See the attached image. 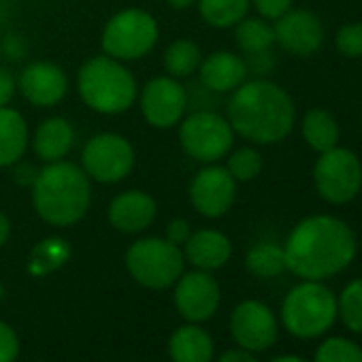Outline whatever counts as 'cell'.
Instances as JSON below:
<instances>
[{"mask_svg":"<svg viewBox=\"0 0 362 362\" xmlns=\"http://www.w3.org/2000/svg\"><path fill=\"white\" fill-rule=\"evenodd\" d=\"M20 354V339L16 334V330L0 322V362H16Z\"/></svg>","mask_w":362,"mask_h":362,"instance_id":"obj_33","label":"cell"},{"mask_svg":"<svg viewBox=\"0 0 362 362\" xmlns=\"http://www.w3.org/2000/svg\"><path fill=\"white\" fill-rule=\"evenodd\" d=\"M158 41V24L143 9H124L115 13L103 30V49L107 56L124 62L147 56Z\"/></svg>","mask_w":362,"mask_h":362,"instance_id":"obj_7","label":"cell"},{"mask_svg":"<svg viewBox=\"0 0 362 362\" xmlns=\"http://www.w3.org/2000/svg\"><path fill=\"white\" fill-rule=\"evenodd\" d=\"M16 88H18V83H16L13 75L7 69L0 66V107H7L11 103V98L16 96Z\"/></svg>","mask_w":362,"mask_h":362,"instance_id":"obj_36","label":"cell"},{"mask_svg":"<svg viewBox=\"0 0 362 362\" xmlns=\"http://www.w3.org/2000/svg\"><path fill=\"white\" fill-rule=\"evenodd\" d=\"M235 39H237V45L241 47V52L252 56V54L269 52L271 45L275 43V33H273V26H269L264 22V18L262 20H258V18H243L237 24Z\"/></svg>","mask_w":362,"mask_h":362,"instance_id":"obj_27","label":"cell"},{"mask_svg":"<svg viewBox=\"0 0 362 362\" xmlns=\"http://www.w3.org/2000/svg\"><path fill=\"white\" fill-rule=\"evenodd\" d=\"M81 164L90 179L100 184H115L130 175L134 166V149L122 134L103 132L86 143Z\"/></svg>","mask_w":362,"mask_h":362,"instance_id":"obj_10","label":"cell"},{"mask_svg":"<svg viewBox=\"0 0 362 362\" xmlns=\"http://www.w3.org/2000/svg\"><path fill=\"white\" fill-rule=\"evenodd\" d=\"M190 203L205 218H220L230 211L237 199V181L224 166H205L190 181Z\"/></svg>","mask_w":362,"mask_h":362,"instance_id":"obj_11","label":"cell"},{"mask_svg":"<svg viewBox=\"0 0 362 362\" xmlns=\"http://www.w3.org/2000/svg\"><path fill=\"white\" fill-rule=\"evenodd\" d=\"M3 296H5V286L0 284V300H3Z\"/></svg>","mask_w":362,"mask_h":362,"instance_id":"obj_41","label":"cell"},{"mask_svg":"<svg viewBox=\"0 0 362 362\" xmlns=\"http://www.w3.org/2000/svg\"><path fill=\"white\" fill-rule=\"evenodd\" d=\"M313 362H362V347L345 337H330L320 343Z\"/></svg>","mask_w":362,"mask_h":362,"instance_id":"obj_30","label":"cell"},{"mask_svg":"<svg viewBox=\"0 0 362 362\" xmlns=\"http://www.w3.org/2000/svg\"><path fill=\"white\" fill-rule=\"evenodd\" d=\"M245 267L252 275L271 279L286 271V254L277 243H258L245 256Z\"/></svg>","mask_w":362,"mask_h":362,"instance_id":"obj_26","label":"cell"},{"mask_svg":"<svg viewBox=\"0 0 362 362\" xmlns=\"http://www.w3.org/2000/svg\"><path fill=\"white\" fill-rule=\"evenodd\" d=\"M228 122L237 134L258 145L284 141L296 122V107L290 94L273 81H243L226 105Z\"/></svg>","mask_w":362,"mask_h":362,"instance_id":"obj_2","label":"cell"},{"mask_svg":"<svg viewBox=\"0 0 362 362\" xmlns=\"http://www.w3.org/2000/svg\"><path fill=\"white\" fill-rule=\"evenodd\" d=\"M168 356L173 362H211L214 339L197 324L177 328L168 339Z\"/></svg>","mask_w":362,"mask_h":362,"instance_id":"obj_20","label":"cell"},{"mask_svg":"<svg viewBox=\"0 0 362 362\" xmlns=\"http://www.w3.org/2000/svg\"><path fill=\"white\" fill-rule=\"evenodd\" d=\"M250 3L256 7V11L260 13V18H264V20H277L286 11L292 9L294 0H250Z\"/></svg>","mask_w":362,"mask_h":362,"instance_id":"obj_34","label":"cell"},{"mask_svg":"<svg viewBox=\"0 0 362 362\" xmlns=\"http://www.w3.org/2000/svg\"><path fill=\"white\" fill-rule=\"evenodd\" d=\"M201 81L214 92H235L247 79V62L233 52H214L201 66Z\"/></svg>","mask_w":362,"mask_h":362,"instance_id":"obj_19","label":"cell"},{"mask_svg":"<svg viewBox=\"0 0 362 362\" xmlns=\"http://www.w3.org/2000/svg\"><path fill=\"white\" fill-rule=\"evenodd\" d=\"M334 43H337V49L341 56L362 58V24L354 22V24L341 26L334 37Z\"/></svg>","mask_w":362,"mask_h":362,"instance_id":"obj_32","label":"cell"},{"mask_svg":"<svg viewBox=\"0 0 362 362\" xmlns=\"http://www.w3.org/2000/svg\"><path fill=\"white\" fill-rule=\"evenodd\" d=\"M339 136H341V130H339L337 117L330 111L315 107V109H309L305 113V117H303V139L313 151L324 153V151L337 147Z\"/></svg>","mask_w":362,"mask_h":362,"instance_id":"obj_23","label":"cell"},{"mask_svg":"<svg viewBox=\"0 0 362 362\" xmlns=\"http://www.w3.org/2000/svg\"><path fill=\"white\" fill-rule=\"evenodd\" d=\"M337 315H341L345 328L362 334V277L349 281L337 298Z\"/></svg>","mask_w":362,"mask_h":362,"instance_id":"obj_29","label":"cell"},{"mask_svg":"<svg viewBox=\"0 0 362 362\" xmlns=\"http://www.w3.org/2000/svg\"><path fill=\"white\" fill-rule=\"evenodd\" d=\"M275 43L292 56H313L324 43V26L313 11L290 9L275 20Z\"/></svg>","mask_w":362,"mask_h":362,"instance_id":"obj_15","label":"cell"},{"mask_svg":"<svg viewBox=\"0 0 362 362\" xmlns=\"http://www.w3.org/2000/svg\"><path fill=\"white\" fill-rule=\"evenodd\" d=\"M11 237V222L5 214H0V247H3Z\"/></svg>","mask_w":362,"mask_h":362,"instance_id":"obj_38","label":"cell"},{"mask_svg":"<svg viewBox=\"0 0 362 362\" xmlns=\"http://www.w3.org/2000/svg\"><path fill=\"white\" fill-rule=\"evenodd\" d=\"M156 214H158L156 201L141 190L122 192L109 205V222L115 230L124 235L143 233L145 228L151 226Z\"/></svg>","mask_w":362,"mask_h":362,"instance_id":"obj_17","label":"cell"},{"mask_svg":"<svg viewBox=\"0 0 362 362\" xmlns=\"http://www.w3.org/2000/svg\"><path fill=\"white\" fill-rule=\"evenodd\" d=\"M360 117H362V115H360Z\"/></svg>","mask_w":362,"mask_h":362,"instance_id":"obj_42","label":"cell"},{"mask_svg":"<svg viewBox=\"0 0 362 362\" xmlns=\"http://www.w3.org/2000/svg\"><path fill=\"white\" fill-rule=\"evenodd\" d=\"M71 254V247L64 239L60 237H49L43 239L30 254V271L37 275H45L49 271H56L66 262Z\"/></svg>","mask_w":362,"mask_h":362,"instance_id":"obj_28","label":"cell"},{"mask_svg":"<svg viewBox=\"0 0 362 362\" xmlns=\"http://www.w3.org/2000/svg\"><path fill=\"white\" fill-rule=\"evenodd\" d=\"M175 307L179 315L199 324L209 317L220 307V286L209 271H192L181 275L175 281Z\"/></svg>","mask_w":362,"mask_h":362,"instance_id":"obj_13","label":"cell"},{"mask_svg":"<svg viewBox=\"0 0 362 362\" xmlns=\"http://www.w3.org/2000/svg\"><path fill=\"white\" fill-rule=\"evenodd\" d=\"M218 362H258V358L250 351V349H243V347H237V349H228L224 351Z\"/></svg>","mask_w":362,"mask_h":362,"instance_id":"obj_37","label":"cell"},{"mask_svg":"<svg viewBox=\"0 0 362 362\" xmlns=\"http://www.w3.org/2000/svg\"><path fill=\"white\" fill-rule=\"evenodd\" d=\"M199 11L209 26L230 28L247 18L250 0H199Z\"/></svg>","mask_w":362,"mask_h":362,"instance_id":"obj_24","label":"cell"},{"mask_svg":"<svg viewBox=\"0 0 362 362\" xmlns=\"http://www.w3.org/2000/svg\"><path fill=\"white\" fill-rule=\"evenodd\" d=\"M90 177L73 162H49L33 181V205L43 222L66 228L77 224L90 209Z\"/></svg>","mask_w":362,"mask_h":362,"instance_id":"obj_3","label":"cell"},{"mask_svg":"<svg viewBox=\"0 0 362 362\" xmlns=\"http://www.w3.org/2000/svg\"><path fill=\"white\" fill-rule=\"evenodd\" d=\"M226 170L233 175L235 181H252L262 170V156L252 147H241L228 156Z\"/></svg>","mask_w":362,"mask_h":362,"instance_id":"obj_31","label":"cell"},{"mask_svg":"<svg viewBox=\"0 0 362 362\" xmlns=\"http://www.w3.org/2000/svg\"><path fill=\"white\" fill-rule=\"evenodd\" d=\"M356 252L354 230L343 220L324 214L300 220L284 245L286 269L309 281H322L345 271Z\"/></svg>","mask_w":362,"mask_h":362,"instance_id":"obj_1","label":"cell"},{"mask_svg":"<svg viewBox=\"0 0 362 362\" xmlns=\"http://www.w3.org/2000/svg\"><path fill=\"white\" fill-rule=\"evenodd\" d=\"M203 62L201 47L194 41L179 39L164 52V69L170 77H190Z\"/></svg>","mask_w":362,"mask_h":362,"instance_id":"obj_25","label":"cell"},{"mask_svg":"<svg viewBox=\"0 0 362 362\" xmlns=\"http://www.w3.org/2000/svg\"><path fill=\"white\" fill-rule=\"evenodd\" d=\"M230 332L239 347L250 351H262L277 341V320L273 311L260 300H243L233 309Z\"/></svg>","mask_w":362,"mask_h":362,"instance_id":"obj_14","label":"cell"},{"mask_svg":"<svg viewBox=\"0 0 362 362\" xmlns=\"http://www.w3.org/2000/svg\"><path fill=\"white\" fill-rule=\"evenodd\" d=\"M313 184L326 203L345 205L354 201L362 190V164L358 156L339 145L320 153L313 166Z\"/></svg>","mask_w":362,"mask_h":362,"instance_id":"obj_8","label":"cell"},{"mask_svg":"<svg viewBox=\"0 0 362 362\" xmlns=\"http://www.w3.org/2000/svg\"><path fill=\"white\" fill-rule=\"evenodd\" d=\"M73 139H75L73 126L64 117H49L37 128L33 147L41 160L58 162L73 147Z\"/></svg>","mask_w":362,"mask_h":362,"instance_id":"obj_21","label":"cell"},{"mask_svg":"<svg viewBox=\"0 0 362 362\" xmlns=\"http://www.w3.org/2000/svg\"><path fill=\"white\" fill-rule=\"evenodd\" d=\"M188 109V92L175 77H156L141 92V111L147 124L170 128L184 119Z\"/></svg>","mask_w":362,"mask_h":362,"instance_id":"obj_12","label":"cell"},{"mask_svg":"<svg viewBox=\"0 0 362 362\" xmlns=\"http://www.w3.org/2000/svg\"><path fill=\"white\" fill-rule=\"evenodd\" d=\"M337 317V298L320 281L305 279L294 286L281 305V320L290 334L315 339L330 330Z\"/></svg>","mask_w":362,"mask_h":362,"instance_id":"obj_5","label":"cell"},{"mask_svg":"<svg viewBox=\"0 0 362 362\" xmlns=\"http://www.w3.org/2000/svg\"><path fill=\"white\" fill-rule=\"evenodd\" d=\"M271 362H307V360L300 358V356H277V358H273Z\"/></svg>","mask_w":362,"mask_h":362,"instance_id":"obj_40","label":"cell"},{"mask_svg":"<svg viewBox=\"0 0 362 362\" xmlns=\"http://www.w3.org/2000/svg\"><path fill=\"white\" fill-rule=\"evenodd\" d=\"M184 252L168 239H139L126 252V269L136 284L149 290L170 288L184 275Z\"/></svg>","mask_w":362,"mask_h":362,"instance_id":"obj_6","label":"cell"},{"mask_svg":"<svg viewBox=\"0 0 362 362\" xmlns=\"http://www.w3.org/2000/svg\"><path fill=\"white\" fill-rule=\"evenodd\" d=\"M233 256L230 239L220 230H199L192 233L184 243V258L194 264L199 271H216L222 269Z\"/></svg>","mask_w":362,"mask_h":362,"instance_id":"obj_18","label":"cell"},{"mask_svg":"<svg viewBox=\"0 0 362 362\" xmlns=\"http://www.w3.org/2000/svg\"><path fill=\"white\" fill-rule=\"evenodd\" d=\"M77 88L83 103L105 115L128 111L136 100L134 75L111 56H96L81 64Z\"/></svg>","mask_w":362,"mask_h":362,"instance_id":"obj_4","label":"cell"},{"mask_svg":"<svg viewBox=\"0 0 362 362\" xmlns=\"http://www.w3.org/2000/svg\"><path fill=\"white\" fill-rule=\"evenodd\" d=\"M235 141V130L226 117L216 111H199L181 119L179 143L188 156L199 162H218Z\"/></svg>","mask_w":362,"mask_h":362,"instance_id":"obj_9","label":"cell"},{"mask_svg":"<svg viewBox=\"0 0 362 362\" xmlns=\"http://www.w3.org/2000/svg\"><path fill=\"white\" fill-rule=\"evenodd\" d=\"M28 139V124L22 113L11 107H0V166L20 162Z\"/></svg>","mask_w":362,"mask_h":362,"instance_id":"obj_22","label":"cell"},{"mask_svg":"<svg viewBox=\"0 0 362 362\" xmlns=\"http://www.w3.org/2000/svg\"><path fill=\"white\" fill-rule=\"evenodd\" d=\"M166 3H168L173 9H188L190 5L197 3V0H166Z\"/></svg>","mask_w":362,"mask_h":362,"instance_id":"obj_39","label":"cell"},{"mask_svg":"<svg viewBox=\"0 0 362 362\" xmlns=\"http://www.w3.org/2000/svg\"><path fill=\"white\" fill-rule=\"evenodd\" d=\"M69 90L66 73L54 62H33L20 75V92L30 105L54 107Z\"/></svg>","mask_w":362,"mask_h":362,"instance_id":"obj_16","label":"cell"},{"mask_svg":"<svg viewBox=\"0 0 362 362\" xmlns=\"http://www.w3.org/2000/svg\"><path fill=\"white\" fill-rule=\"evenodd\" d=\"M190 235H192L190 233V224L186 220H181V218L170 220L168 226H166V239L170 243H175V245H184L190 239Z\"/></svg>","mask_w":362,"mask_h":362,"instance_id":"obj_35","label":"cell"}]
</instances>
